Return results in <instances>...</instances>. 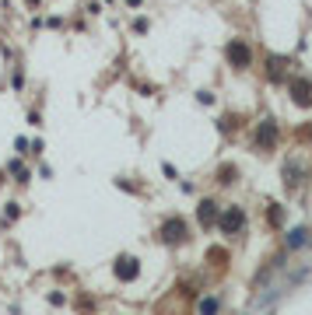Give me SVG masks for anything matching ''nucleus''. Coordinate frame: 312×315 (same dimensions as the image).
Returning <instances> with one entry per match:
<instances>
[{
  "mask_svg": "<svg viewBox=\"0 0 312 315\" xmlns=\"http://www.w3.org/2000/svg\"><path fill=\"white\" fill-rule=\"evenodd\" d=\"M246 224V217H242V210L239 207H231V210H224V217H221V231L224 235H231V231H239Z\"/></svg>",
  "mask_w": 312,
  "mask_h": 315,
  "instance_id": "f257e3e1",
  "label": "nucleus"
},
{
  "mask_svg": "<svg viewBox=\"0 0 312 315\" xmlns=\"http://www.w3.org/2000/svg\"><path fill=\"white\" fill-rule=\"evenodd\" d=\"M291 91H295V102L298 105H309L312 102V81H295Z\"/></svg>",
  "mask_w": 312,
  "mask_h": 315,
  "instance_id": "f03ea898",
  "label": "nucleus"
},
{
  "mask_svg": "<svg viewBox=\"0 0 312 315\" xmlns=\"http://www.w3.org/2000/svg\"><path fill=\"white\" fill-rule=\"evenodd\" d=\"M228 60H235L239 67H246V63H249V49H246L242 42H231V46H228Z\"/></svg>",
  "mask_w": 312,
  "mask_h": 315,
  "instance_id": "7ed1b4c3",
  "label": "nucleus"
},
{
  "mask_svg": "<svg viewBox=\"0 0 312 315\" xmlns=\"http://www.w3.org/2000/svg\"><path fill=\"white\" fill-rule=\"evenodd\" d=\"M182 235H186V224L182 221H169L165 224V238L169 242H182Z\"/></svg>",
  "mask_w": 312,
  "mask_h": 315,
  "instance_id": "20e7f679",
  "label": "nucleus"
},
{
  "mask_svg": "<svg viewBox=\"0 0 312 315\" xmlns=\"http://www.w3.org/2000/svg\"><path fill=\"white\" fill-rule=\"evenodd\" d=\"M116 273H120L123 280H134V277H137V263H134V259H120V266H116Z\"/></svg>",
  "mask_w": 312,
  "mask_h": 315,
  "instance_id": "39448f33",
  "label": "nucleus"
},
{
  "mask_svg": "<svg viewBox=\"0 0 312 315\" xmlns=\"http://www.w3.org/2000/svg\"><path fill=\"white\" fill-rule=\"evenodd\" d=\"M305 235H309L305 228H295V231L288 235V249H298V245H305Z\"/></svg>",
  "mask_w": 312,
  "mask_h": 315,
  "instance_id": "423d86ee",
  "label": "nucleus"
},
{
  "mask_svg": "<svg viewBox=\"0 0 312 315\" xmlns=\"http://www.w3.org/2000/svg\"><path fill=\"white\" fill-rule=\"evenodd\" d=\"M200 221H204V224H211V221H214V203H211V200H207V203H200Z\"/></svg>",
  "mask_w": 312,
  "mask_h": 315,
  "instance_id": "0eeeda50",
  "label": "nucleus"
},
{
  "mask_svg": "<svg viewBox=\"0 0 312 315\" xmlns=\"http://www.w3.org/2000/svg\"><path fill=\"white\" fill-rule=\"evenodd\" d=\"M200 312H204V315H214V312H218V301H214V298H207V301L200 305Z\"/></svg>",
  "mask_w": 312,
  "mask_h": 315,
  "instance_id": "6e6552de",
  "label": "nucleus"
},
{
  "mask_svg": "<svg viewBox=\"0 0 312 315\" xmlns=\"http://www.w3.org/2000/svg\"><path fill=\"white\" fill-rule=\"evenodd\" d=\"M260 140H263V144H270V140H274V126H270V123L263 126V133H260Z\"/></svg>",
  "mask_w": 312,
  "mask_h": 315,
  "instance_id": "1a4fd4ad",
  "label": "nucleus"
}]
</instances>
